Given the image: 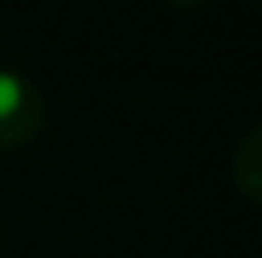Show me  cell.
<instances>
[{
	"instance_id": "cell-1",
	"label": "cell",
	"mask_w": 262,
	"mask_h": 258,
	"mask_svg": "<svg viewBox=\"0 0 262 258\" xmlns=\"http://www.w3.org/2000/svg\"><path fill=\"white\" fill-rule=\"evenodd\" d=\"M42 126V95L12 68H0V145L12 148L31 140Z\"/></svg>"
},
{
	"instance_id": "cell-2",
	"label": "cell",
	"mask_w": 262,
	"mask_h": 258,
	"mask_svg": "<svg viewBox=\"0 0 262 258\" xmlns=\"http://www.w3.org/2000/svg\"><path fill=\"white\" fill-rule=\"evenodd\" d=\"M232 179L247 198L262 201V126H255L239 140L236 159H232Z\"/></svg>"
},
{
	"instance_id": "cell-3",
	"label": "cell",
	"mask_w": 262,
	"mask_h": 258,
	"mask_svg": "<svg viewBox=\"0 0 262 258\" xmlns=\"http://www.w3.org/2000/svg\"><path fill=\"white\" fill-rule=\"evenodd\" d=\"M175 4H198V0H175Z\"/></svg>"
}]
</instances>
